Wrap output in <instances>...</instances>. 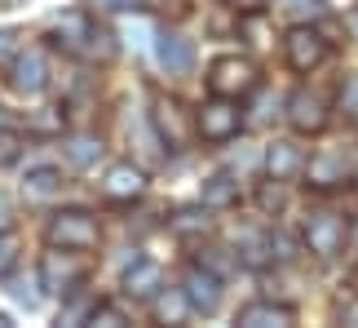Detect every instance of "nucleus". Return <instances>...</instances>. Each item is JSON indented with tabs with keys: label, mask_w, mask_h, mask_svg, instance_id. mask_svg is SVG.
<instances>
[{
	"label": "nucleus",
	"mask_w": 358,
	"mask_h": 328,
	"mask_svg": "<svg viewBox=\"0 0 358 328\" xmlns=\"http://www.w3.org/2000/svg\"><path fill=\"white\" fill-rule=\"evenodd\" d=\"M53 36H58V45L66 53H80V58H111L115 45H111V36H106V27H98L89 18L85 9H66L53 18Z\"/></svg>",
	"instance_id": "f257e3e1"
},
{
	"label": "nucleus",
	"mask_w": 358,
	"mask_h": 328,
	"mask_svg": "<svg viewBox=\"0 0 358 328\" xmlns=\"http://www.w3.org/2000/svg\"><path fill=\"white\" fill-rule=\"evenodd\" d=\"M98 240H102V226H98V217L85 213V209H62V213L49 217V244L85 253V249H98Z\"/></svg>",
	"instance_id": "f03ea898"
},
{
	"label": "nucleus",
	"mask_w": 358,
	"mask_h": 328,
	"mask_svg": "<svg viewBox=\"0 0 358 328\" xmlns=\"http://www.w3.org/2000/svg\"><path fill=\"white\" fill-rule=\"evenodd\" d=\"M85 257H80V249L62 253V244H53V249L45 253V262H40V284H45L49 293H76L80 280H85Z\"/></svg>",
	"instance_id": "7ed1b4c3"
},
{
	"label": "nucleus",
	"mask_w": 358,
	"mask_h": 328,
	"mask_svg": "<svg viewBox=\"0 0 358 328\" xmlns=\"http://www.w3.org/2000/svg\"><path fill=\"white\" fill-rule=\"evenodd\" d=\"M208 89L217 98H243V93L257 89V67L239 58V53H230V58H217L208 67Z\"/></svg>",
	"instance_id": "20e7f679"
},
{
	"label": "nucleus",
	"mask_w": 358,
	"mask_h": 328,
	"mask_svg": "<svg viewBox=\"0 0 358 328\" xmlns=\"http://www.w3.org/2000/svg\"><path fill=\"white\" fill-rule=\"evenodd\" d=\"M49 85V58L40 45H27L18 49V58L9 62V89L22 93V98H40Z\"/></svg>",
	"instance_id": "39448f33"
},
{
	"label": "nucleus",
	"mask_w": 358,
	"mask_h": 328,
	"mask_svg": "<svg viewBox=\"0 0 358 328\" xmlns=\"http://www.w3.org/2000/svg\"><path fill=\"white\" fill-rule=\"evenodd\" d=\"M239 107L235 98H217L213 93V102H203L199 107V116H195V129H199V138L203 142H230L239 133Z\"/></svg>",
	"instance_id": "423d86ee"
},
{
	"label": "nucleus",
	"mask_w": 358,
	"mask_h": 328,
	"mask_svg": "<svg viewBox=\"0 0 358 328\" xmlns=\"http://www.w3.org/2000/svg\"><path fill=\"white\" fill-rule=\"evenodd\" d=\"M306 244H310V253H319L323 262H332V257L345 249V217H336V213H310L306 217Z\"/></svg>",
	"instance_id": "0eeeda50"
},
{
	"label": "nucleus",
	"mask_w": 358,
	"mask_h": 328,
	"mask_svg": "<svg viewBox=\"0 0 358 328\" xmlns=\"http://www.w3.org/2000/svg\"><path fill=\"white\" fill-rule=\"evenodd\" d=\"M283 53H287V62H292V71H314V67H323L327 58V40L314 32V27H292L283 40Z\"/></svg>",
	"instance_id": "6e6552de"
},
{
	"label": "nucleus",
	"mask_w": 358,
	"mask_h": 328,
	"mask_svg": "<svg viewBox=\"0 0 358 328\" xmlns=\"http://www.w3.org/2000/svg\"><path fill=\"white\" fill-rule=\"evenodd\" d=\"M287 120H292L296 133H319L327 125V98L319 89H296L287 98Z\"/></svg>",
	"instance_id": "1a4fd4ad"
},
{
	"label": "nucleus",
	"mask_w": 358,
	"mask_h": 328,
	"mask_svg": "<svg viewBox=\"0 0 358 328\" xmlns=\"http://www.w3.org/2000/svg\"><path fill=\"white\" fill-rule=\"evenodd\" d=\"M182 289L190 297V310H203V315H213L217 302H222V280H217V271H203V262L186 271Z\"/></svg>",
	"instance_id": "9d476101"
},
{
	"label": "nucleus",
	"mask_w": 358,
	"mask_h": 328,
	"mask_svg": "<svg viewBox=\"0 0 358 328\" xmlns=\"http://www.w3.org/2000/svg\"><path fill=\"white\" fill-rule=\"evenodd\" d=\"M306 177H310V186L314 191H332V186H341L350 177V160H345V151H319V156H310V164H306Z\"/></svg>",
	"instance_id": "9b49d317"
},
{
	"label": "nucleus",
	"mask_w": 358,
	"mask_h": 328,
	"mask_svg": "<svg viewBox=\"0 0 358 328\" xmlns=\"http://www.w3.org/2000/svg\"><path fill=\"white\" fill-rule=\"evenodd\" d=\"M155 58L169 76H186L190 67H195V45L182 36V32H159L155 40Z\"/></svg>",
	"instance_id": "f8f14e48"
},
{
	"label": "nucleus",
	"mask_w": 358,
	"mask_h": 328,
	"mask_svg": "<svg viewBox=\"0 0 358 328\" xmlns=\"http://www.w3.org/2000/svg\"><path fill=\"white\" fill-rule=\"evenodd\" d=\"M150 125H155L159 142H169V146H186V138H190V129H186V116H182V102H173V98H155Z\"/></svg>",
	"instance_id": "ddd939ff"
},
{
	"label": "nucleus",
	"mask_w": 358,
	"mask_h": 328,
	"mask_svg": "<svg viewBox=\"0 0 358 328\" xmlns=\"http://www.w3.org/2000/svg\"><path fill=\"white\" fill-rule=\"evenodd\" d=\"M146 191V173L137 164H111L102 177V196L106 200H137Z\"/></svg>",
	"instance_id": "4468645a"
},
{
	"label": "nucleus",
	"mask_w": 358,
	"mask_h": 328,
	"mask_svg": "<svg viewBox=\"0 0 358 328\" xmlns=\"http://www.w3.org/2000/svg\"><path fill=\"white\" fill-rule=\"evenodd\" d=\"M306 169V160H301V146L296 142H274L266 151V173L270 182H287V177H296Z\"/></svg>",
	"instance_id": "2eb2a0df"
},
{
	"label": "nucleus",
	"mask_w": 358,
	"mask_h": 328,
	"mask_svg": "<svg viewBox=\"0 0 358 328\" xmlns=\"http://www.w3.org/2000/svg\"><path fill=\"white\" fill-rule=\"evenodd\" d=\"M296 315H292V306H279V302H252V306H243L239 310V320L243 328H287Z\"/></svg>",
	"instance_id": "dca6fc26"
},
{
	"label": "nucleus",
	"mask_w": 358,
	"mask_h": 328,
	"mask_svg": "<svg viewBox=\"0 0 358 328\" xmlns=\"http://www.w3.org/2000/svg\"><path fill=\"white\" fill-rule=\"evenodd\" d=\"M155 289H159V266L133 257L129 275H124V293H129V297H155Z\"/></svg>",
	"instance_id": "f3484780"
},
{
	"label": "nucleus",
	"mask_w": 358,
	"mask_h": 328,
	"mask_svg": "<svg viewBox=\"0 0 358 328\" xmlns=\"http://www.w3.org/2000/svg\"><path fill=\"white\" fill-rule=\"evenodd\" d=\"M239 200V182L230 173H213L208 182H203V204L208 209H226V204H235Z\"/></svg>",
	"instance_id": "a211bd4d"
},
{
	"label": "nucleus",
	"mask_w": 358,
	"mask_h": 328,
	"mask_svg": "<svg viewBox=\"0 0 358 328\" xmlns=\"http://www.w3.org/2000/svg\"><path fill=\"white\" fill-rule=\"evenodd\" d=\"M66 156H71V164H80V169H89V164L102 160V142L89 138V133H76V138H66Z\"/></svg>",
	"instance_id": "6ab92c4d"
},
{
	"label": "nucleus",
	"mask_w": 358,
	"mask_h": 328,
	"mask_svg": "<svg viewBox=\"0 0 358 328\" xmlns=\"http://www.w3.org/2000/svg\"><path fill=\"white\" fill-rule=\"evenodd\" d=\"M58 186H62V173L58 169H31V173H27V196H31V200H45Z\"/></svg>",
	"instance_id": "aec40b11"
},
{
	"label": "nucleus",
	"mask_w": 358,
	"mask_h": 328,
	"mask_svg": "<svg viewBox=\"0 0 358 328\" xmlns=\"http://www.w3.org/2000/svg\"><path fill=\"white\" fill-rule=\"evenodd\" d=\"M155 310H159V320H164V324H182V320H186V310H190V297H186V289H177V293H164L159 302H155Z\"/></svg>",
	"instance_id": "412c9836"
},
{
	"label": "nucleus",
	"mask_w": 358,
	"mask_h": 328,
	"mask_svg": "<svg viewBox=\"0 0 358 328\" xmlns=\"http://www.w3.org/2000/svg\"><path fill=\"white\" fill-rule=\"evenodd\" d=\"M279 9L287 18H296V22H314V18L327 13V0H279Z\"/></svg>",
	"instance_id": "4be33fe9"
},
{
	"label": "nucleus",
	"mask_w": 358,
	"mask_h": 328,
	"mask_svg": "<svg viewBox=\"0 0 358 328\" xmlns=\"http://www.w3.org/2000/svg\"><path fill=\"white\" fill-rule=\"evenodd\" d=\"M203 209H208V204H203ZM203 209H182V213L173 217V231H177V235H199V231H208L213 222H208V213H203Z\"/></svg>",
	"instance_id": "5701e85b"
},
{
	"label": "nucleus",
	"mask_w": 358,
	"mask_h": 328,
	"mask_svg": "<svg viewBox=\"0 0 358 328\" xmlns=\"http://www.w3.org/2000/svg\"><path fill=\"white\" fill-rule=\"evenodd\" d=\"M18 249H22V240L13 235V231H0V280L18 266Z\"/></svg>",
	"instance_id": "b1692460"
},
{
	"label": "nucleus",
	"mask_w": 358,
	"mask_h": 328,
	"mask_svg": "<svg viewBox=\"0 0 358 328\" xmlns=\"http://www.w3.org/2000/svg\"><path fill=\"white\" fill-rule=\"evenodd\" d=\"M341 111L358 125V76H350L345 85H341Z\"/></svg>",
	"instance_id": "393cba45"
},
{
	"label": "nucleus",
	"mask_w": 358,
	"mask_h": 328,
	"mask_svg": "<svg viewBox=\"0 0 358 328\" xmlns=\"http://www.w3.org/2000/svg\"><path fill=\"white\" fill-rule=\"evenodd\" d=\"M89 324H102V328H120V324H129V320H124V310H120V306H93Z\"/></svg>",
	"instance_id": "a878e982"
},
{
	"label": "nucleus",
	"mask_w": 358,
	"mask_h": 328,
	"mask_svg": "<svg viewBox=\"0 0 358 328\" xmlns=\"http://www.w3.org/2000/svg\"><path fill=\"white\" fill-rule=\"evenodd\" d=\"M13 160H18V138L0 129V164H13Z\"/></svg>",
	"instance_id": "bb28decb"
},
{
	"label": "nucleus",
	"mask_w": 358,
	"mask_h": 328,
	"mask_svg": "<svg viewBox=\"0 0 358 328\" xmlns=\"http://www.w3.org/2000/svg\"><path fill=\"white\" fill-rule=\"evenodd\" d=\"M13 40H18V32H9V27H5V32H0V67H5V58L13 53Z\"/></svg>",
	"instance_id": "cd10ccee"
},
{
	"label": "nucleus",
	"mask_w": 358,
	"mask_h": 328,
	"mask_svg": "<svg viewBox=\"0 0 358 328\" xmlns=\"http://www.w3.org/2000/svg\"><path fill=\"white\" fill-rule=\"evenodd\" d=\"M102 5H111V9H146V5H155V0H102Z\"/></svg>",
	"instance_id": "c85d7f7f"
},
{
	"label": "nucleus",
	"mask_w": 358,
	"mask_h": 328,
	"mask_svg": "<svg viewBox=\"0 0 358 328\" xmlns=\"http://www.w3.org/2000/svg\"><path fill=\"white\" fill-rule=\"evenodd\" d=\"M279 200H283V196H279V191H270V186H266V191H261V204H266V209H279Z\"/></svg>",
	"instance_id": "c756f323"
},
{
	"label": "nucleus",
	"mask_w": 358,
	"mask_h": 328,
	"mask_svg": "<svg viewBox=\"0 0 358 328\" xmlns=\"http://www.w3.org/2000/svg\"><path fill=\"white\" fill-rule=\"evenodd\" d=\"M226 5H235V9H257L261 0H226Z\"/></svg>",
	"instance_id": "7c9ffc66"
},
{
	"label": "nucleus",
	"mask_w": 358,
	"mask_h": 328,
	"mask_svg": "<svg viewBox=\"0 0 358 328\" xmlns=\"http://www.w3.org/2000/svg\"><path fill=\"white\" fill-rule=\"evenodd\" d=\"M13 5H22V0H0V9H13Z\"/></svg>",
	"instance_id": "2f4dec72"
},
{
	"label": "nucleus",
	"mask_w": 358,
	"mask_h": 328,
	"mask_svg": "<svg viewBox=\"0 0 358 328\" xmlns=\"http://www.w3.org/2000/svg\"><path fill=\"white\" fill-rule=\"evenodd\" d=\"M0 328H9V315H5V310H0Z\"/></svg>",
	"instance_id": "473e14b6"
},
{
	"label": "nucleus",
	"mask_w": 358,
	"mask_h": 328,
	"mask_svg": "<svg viewBox=\"0 0 358 328\" xmlns=\"http://www.w3.org/2000/svg\"><path fill=\"white\" fill-rule=\"evenodd\" d=\"M354 249H358V226H354Z\"/></svg>",
	"instance_id": "72a5a7b5"
}]
</instances>
